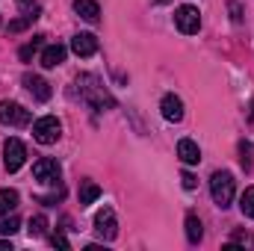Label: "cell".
I'll use <instances>...</instances> for the list:
<instances>
[{
	"label": "cell",
	"instance_id": "6da1fadb",
	"mask_svg": "<svg viewBox=\"0 0 254 251\" xmlns=\"http://www.w3.org/2000/svg\"><path fill=\"white\" fill-rule=\"evenodd\" d=\"M77 89H80V98L86 104H92L95 110H113L116 107V98L101 83V77H95V74H80L77 77Z\"/></svg>",
	"mask_w": 254,
	"mask_h": 251
},
{
	"label": "cell",
	"instance_id": "7a4b0ae2",
	"mask_svg": "<svg viewBox=\"0 0 254 251\" xmlns=\"http://www.w3.org/2000/svg\"><path fill=\"white\" fill-rule=\"evenodd\" d=\"M234 175L231 172H213V178H210V195H213V201L225 210V207H231V201H234Z\"/></svg>",
	"mask_w": 254,
	"mask_h": 251
},
{
	"label": "cell",
	"instance_id": "3957f363",
	"mask_svg": "<svg viewBox=\"0 0 254 251\" xmlns=\"http://www.w3.org/2000/svg\"><path fill=\"white\" fill-rule=\"evenodd\" d=\"M60 136H63V125H60L57 116H42V119L33 122V139L39 145H54Z\"/></svg>",
	"mask_w": 254,
	"mask_h": 251
},
{
	"label": "cell",
	"instance_id": "277c9868",
	"mask_svg": "<svg viewBox=\"0 0 254 251\" xmlns=\"http://www.w3.org/2000/svg\"><path fill=\"white\" fill-rule=\"evenodd\" d=\"M33 122V113L24 110L18 101H0V125L6 127H27Z\"/></svg>",
	"mask_w": 254,
	"mask_h": 251
},
{
	"label": "cell",
	"instance_id": "5b68a950",
	"mask_svg": "<svg viewBox=\"0 0 254 251\" xmlns=\"http://www.w3.org/2000/svg\"><path fill=\"white\" fill-rule=\"evenodd\" d=\"M175 27H178L184 36L198 33V30H201V12H198L195 6H190V3L178 6V9H175Z\"/></svg>",
	"mask_w": 254,
	"mask_h": 251
},
{
	"label": "cell",
	"instance_id": "8992f818",
	"mask_svg": "<svg viewBox=\"0 0 254 251\" xmlns=\"http://www.w3.org/2000/svg\"><path fill=\"white\" fill-rule=\"evenodd\" d=\"M24 160H27V148H24V142L21 139H6L3 142V166H6V172L12 175V172H18L21 166H24Z\"/></svg>",
	"mask_w": 254,
	"mask_h": 251
},
{
	"label": "cell",
	"instance_id": "52a82bcc",
	"mask_svg": "<svg viewBox=\"0 0 254 251\" xmlns=\"http://www.w3.org/2000/svg\"><path fill=\"white\" fill-rule=\"evenodd\" d=\"M95 231H98V237L107 240V243L119 237V222H116V213H113L110 207H104V210L95 213Z\"/></svg>",
	"mask_w": 254,
	"mask_h": 251
},
{
	"label": "cell",
	"instance_id": "ba28073f",
	"mask_svg": "<svg viewBox=\"0 0 254 251\" xmlns=\"http://www.w3.org/2000/svg\"><path fill=\"white\" fill-rule=\"evenodd\" d=\"M60 175H63V169H60V163L51 160V157H42V160L33 163V178H36L39 184H57Z\"/></svg>",
	"mask_w": 254,
	"mask_h": 251
},
{
	"label": "cell",
	"instance_id": "9c48e42d",
	"mask_svg": "<svg viewBox=\"0 0 254 251\" xmlns=\"http://www.w3.org/2000/svg\"><path fill=\"white\" fill-rule=\"evenodd\" d=\"M160 113H163L166 122H175V125H178V122L184 119V101L169 92V95H163V101H160Z\"/></svg>",
	"mask_w": 254,
	"mask_h": 251
},
{
	"label": "cell",
	"instance_id": "30bf717a",
	"mask_svg": "<svg viewBox=\"0 0 254 251\" xmlns=\"http://www.w3.org/2000/svg\"><path fill=\"white\" fill-rule=\"evenodd\" d=\"M24 89L36 98V101H51V86L45 77L39 74H24Z\"/></svg>",
	"mask_w": 254,
	"mask_h": 251
},
{
	"label": "cell",
	"instance_id": "8fae6325",
	"mask_svg": "<svg viewBox=\"0 0 254 251\" xmlns=\"http://www.w3.org/2000/svg\"><path fill=\"white\" fill-rule=\"evenodd\" d=\"M71 51H74L77 57H95V54H98V39H95L92 33H77V36L71 39Z\"/></svg>",
	"mask_w": 254,
	"mask_h": 251
},
{
	"label": "cell",
	"instance_id": "7c38bea8",
	"mask_svg": "<svg viewBox=\"0 0 254 251\" xmlns=\"http://www.w3.org/2000/svg\"><path fill=\"white\" fill-rule=\"evenodd\" d=\"M178 157H181V163H187V166H198V163H201V148H198L192 139H181V142H178Z\"/></svg>",
	"mask_w": 254,
	"mask_h": 251
},
{
	"label": "cell",
	"instance_id": "4fadbf2b",
	"mask_svg": "<svg viewBox=\"0 0 254 251\" xmlns=\"http://www.w3.org/2000/svg\"><path fill=\"white\" fill-rule=\"evenodd\" d=\"M74 12L83 21H89V24H98L101 21V6L95 0H74Z\"/></svg>",
	"mask_w": 254,
	"mask_h": 251
},
{
	"label": "cell",
	"instance_id": "5bb4252c",
	"mask_svg": "<svg viewBox=\"0 0 254 251\" xmlns=\"http://www.w3.org/2000/svg\"><path fill=\"white\" fill-rule=\"evenodd\" d=\"M65 51L63 45H48L45 51H42V57H39V63L45 65V68H57V65H63L65 63Z\"/></svg>",
	"mask_w": 254,
	"mask_h": 251
},
{
	"label": "cell",
	"instance_id": "9a60e30c",
	"mask_svg": "<svg viewBox=\"0 0 254 251\" xmlns=\"http://www.w3.org/2000/svg\"><path fill=\"white\" fill-rule=\"evenodd\" d=\"M187 240H190V246H198L201 240H204V228H201V219L195 216V213H187Z\"/></svg>",
	"mask_w": 254,
	"mask_h": 251
},
{
	"label": "cell",
	"instance_id": "2e32d148",
	"mask_svg": "<svg viewBox=\"0 0 254 251\" xmlns=\"http://www.w3.org/2000/svg\"><path fill=\"white\" fill-rule=\"evenodd\" d=\"M101 198V187L95 184V181H83L80 184V207H89V204H95Z\"/></svg>",
	"mask_w": 254,
	"mask_h": 251
},
{
	"label": "cell",
	"instance_id": "e0dca14e",
	"mask_svg": "<svg viewBox=\"0 0 254 251\" xmlns=\"http://www.w3.org/2000/svg\"><path fill=\"white\" fill-rule=\"evenodd\" d=\"M15 207H18V192L15 189H0V216H9V213H15Z\"/></svg>",
	"mask_w": 254,
	"mask_h": 251
},
{
	"label": "cell",
	"instance_id": "ac0fdd59",
	"mask_svg": "<svg viewBox=\"0 0 254 251\" xmlns=\"http://www.w3.org/2000/svg\"><path fill=\"white\" fill-rule=\"evenodd\" d=\"M42 39H45V36H33V42H27V45H24V48L18 51L21 63H30V60H33V57L39 54V48H42Z\"/></svg>",
	"mask_w": 254,
	"mask_h": 251
},
{
	"label": "cell",
	"instance_id": "d6986e66",
	"mask_svg": "<svg viewBox=\"0 0 254 251\" xmlns=\"http://www.w3.org/2000/svg\"><path fill=\"white\" fill-rule=\"evenodd\" d=\"M240 210H243L246 219H254V187H249L240 195Z\"/></svg>",
	"mask_w": 254,
	"mask_h": 251
},
{
	"label": "cell",
	"instance_id": "ffe728a7",
	"mask_svg": "<svg viewBox=\"0 0 254 251\" xmlns=\"http://www.w3.org/2000/svg\"><path fill=\"white\" fill-rule=\"evenodd\" d=\"M18 228H21V219H18L15 213H9L6 219H0V234H3V237H12Z\"/></svg>",
	"mask_w": 254,
	"mask_h": 251
},
{
	"label": "cell",
	"instance_id": "44dd1931",
	"mask_svg": "<svg viewBox=\"0 0 254 251\" xmlns=\"http://www.w3.org/2000/svg\"><path fill=\"white\" fill-rule=\"evenodd\" d=\"M45 231H48V219L39 213V216H33L30 219V237H45Z\"/></svg>",
	"mask_w": 254,
	"mask_h": 251
},
{
	"label": "cell",
	"instance_id": "7402d4cb",
	"mask_svg": "<svg viewBox=\"0 0 254 251\" xmlns=\"http://www.w3.org/2000/svg\"><path fill=\"white\" fill-rule=\"evenodd\" d=\"M252 154H254L252 142H240V163H243V169H246V172L252 169Z\"/></svg>",
	"mask_w": 254,
	"mask_h": 251
},
{
	"label": "cell",
	"instance_id": "603a6c76",
	"mask_svg": "<svg viewBox=\"0 0 254 251\" xmlns=\"http://www.w3.org/2000/svg\"><path fill=\"white\" fill-rule=\"evenodd\" d=\"M30 24H33L30 18H18V21H12V24H9V33H21V30H27Z\"/></svg>",
	"mask_w": 254,
	"mask_h": 251
},
{
	"label": "cell",
	"instance_id": "cb8c5ba5",
	"mask_svg": "<svg viewBox=\"0 0 254 251\" xmlns=\"http://www.w3.org/2000/svg\"><path fill=\"white\" fill-rule=\"evenodd\" d=\"M181 184H184V189H195L198 187V178H195L192 172H184V175H181Z\"/></svg>",
	"mask_w": 254,
	"mask_h": 251
},
{
	"label": "cell",
	"instance_id": "d4e9b609",
	"mask_svg": "<svg viewBox=\"0 0 254 251\" xmlns=\"http://www.w3.org/2000/svg\"><path fill=\"white\" fill-rule=\"evenodd\" d=\"M51 243H54V246H60V249H71V243H68V237H65V234H54V237H51Z\"/></svg>",
	"mask_w": 254,
	"mask_h": 251
},
{
	"label": "cell",
	"instance_id": "484cf974",
	"mask_svg": "<svg viewBox=\"0 0 254 251\" xmlns=\"http://www.w3.org/2000/svg\"><path fill=\"white\" fill-rule=\"evenodd\" d=\"M240 12H243V9H240V3H237V0H231V18H234V24H240V21H243V15H240Z\"/></svg>",
	"mask_w": 254,
	"mask_h": 251
},
{
	"label": "cell",
	"instance_id": "4316f807",
	"mask_svg": "<svg viewBox=\"0 0 254 251\" xmlns=\"http://www.w3.org/2000/svg\"><path fill=\"white\" fill-rule=\"evenodd\" d=\"M6 249L12 251V243H9V240H0V251H6Z\"/></svg>",
	"mask_w": 254,
	"mask_h": 251
},
{
	"label": "cell",
	"instance_id": "83f0119b",
	"mask_svg": "<svg viewBox=\"0 0 254 251\" xmlns=\"http://www.w3.org/2000/svg\"><path fill=\"white\" fill-rule=\"evenodd\" d=\"M252 119H254V113H252Z\"/></svg>",
	"mask_w": 254,
	"mask_h": 251
}]
</instances>
